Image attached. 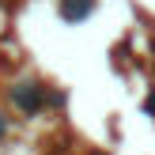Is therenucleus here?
<instances>
[{
	"label": "nucleus",
	"instance_id": "nucleus-1",
	"mask_svg": "<svg viewBox=\"0 0 155 155\" xmlns=\"http://www.w3.org/2000/svg\"><path fill=\"white\" fill-rule=\"evenodd\" d=\"M12 98L23 106V110H30V114H34L38 106H42L45 91H42V87H34V83H23V87H15V91H12Z\"/></svg>",
	"mask_w": 155,
	"mask_h": 155
},
{
	"label": "nucleus",
	"instance_id": "nucleus-2",
	"mask_svg": "<svg viewBox=\"0 0 155 155\" xmlns=\"http://www.w3.org/2000/svg\"><path fill=\"white\" fill-rule=\"evenodd\" d=\"M91 12V0H61V15L64 19H83Z\"/></svg>",
	"mask_w": 155,
	"mask_h": 155
},
{
	"label": "nucleus",
	"instance_id": "nucleus-3",
	"mask_svg": "<svg viewBox=\"0 0 155 155\" xmlns=\"http://www.w3.org/2000/svg\"><path fill=\"white\" fill-rule=\"evenodd\" d=\"M148 114H151V117H155V91H151V95H148Z\"/></svg>",
	"mask_w": 155,
	"mask_h": 155
},
{
	"label": "nucleus",
	"instance_id": "nucleus-4",
	"mask_svg": "<svg viewBox=\"0 0 155 155\" xmlns=\"http://www.w3.org/2000/svg\"><path fill=\"white\" fill-rule=\"evenodd\" d=\"M0 133H4V121H0Z\"/></svg>",
	"mask_w": 155,
	"mask_h": 155
}]
</instances>
